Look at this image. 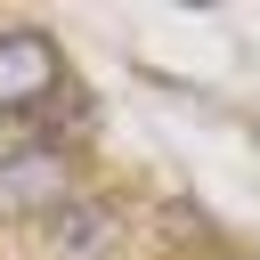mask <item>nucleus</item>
Listing matches in <instances>:
<instances>
[{
	"instance_id": "1",
	"label": "nucleus",
	"mask_w": 260,
	"mask_h": 260,
	"mask_svg": "<svg viewBox=\"0 0 260 260\" xmlns=\"http://www.w3.org/2000/svg\"><path fill=\"white\" fill-rule=\"evenodd\" d=\"M57 73H65V57H57L49 32H32V24L0 32V114H32L57 89Z\"/></svg>"
},
{
	"instance_id": "2",
	"label": "nucleus",
	"mask_w": 260,
	"mask_h": 260,
	"mask_svg": "<svg viewBox=\"0 0 260 260\" xmlns=\"http://www.w3.org/2000/svg\"><path fill=\"white\" fill-rule=\"evenodd\" d=\"M65 195H73V171L57 146H24L0 162V211H57Z\"/></svg>"
},
{
	"instance_id": "3",
	"label": "nucleus",
	"mask_w": 260,
	"mask_h": 260,
	"mask_svg": "<svg viewBox=\"0 0 260 260\" xmlns=\"http://www.w3.org/2000/svg\"><path fill=\"white\" fill-rule=\"evenodd\" d=\"M49 244H57V260H114L122 219H114L106 203H89V195H65V203L49 211Z\"/></svg>"
}]
</instances>
